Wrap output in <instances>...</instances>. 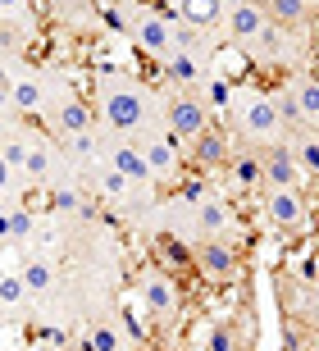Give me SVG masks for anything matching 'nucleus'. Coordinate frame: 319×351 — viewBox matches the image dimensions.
<instances>
[{"label": "nucleus", "mask_w": 319, "mask_h": 351, "mask_svg": "<svg viewBox=\"0 0 319 351\" xmlns=\"http://www.w3.org/2000/svg\"><path fill=\"white\" fill-rule=\"evenodd\" d=\"M96 105H101V119L119 137H141V132L165 128V105L155 101V91L146 82L128 78L119 69H101L96 73Z\"/></svg>", "instance_id": "1"}, {"label": "nucleus", "mask_w": 319, "mask_h": 351, "mask_svg": "<svg viewBox=\"0 0 319 351\" xmlns=\"http://www.w3.org/2000/svg\"><path fill=\"white\" fill-rule=\"evenodd\" d=\"M233 128L242 132V142H251V146H279V142H287V128H283L274 101L260 96V91H242V96H233Z\"/></svg>", "instance_id": "2"}, {"label": "nucleus", "mask_w": 319, "mask_h": 351, "mask_svg": "<svg viewBox=\"0 0 319 351\" xmlns=\"http://www.w3.org/2000/svg\"><path fill=\"white\" fill-rule=\"evenodd\" d=\"M137 151H141V160H146V169H151V182H169V187H174V182L182 178V169H187V151H182V142L169 128L141 132Z\"/></svg>", "instance_id": "3"}, {"label": "nucleus", "mask_w": 319, "mask_h": 351, "mask_svg": "<svg viewBox=\"0 0 319 351\" xmlns=\"http://www.w3.org/2000/svg\"><path fill=\"white\" fill-rule=\"evenodd\" d=\"M174 19L178 14L169 10H132V23H128V37L141 55H151L155 64H165L174 55Z\"/></svg>", "instance_id": "4"}, {"label": "nucleus", "mask_w": 319, "mask_h": 351, "mask_svg": "<svg viewBox=\"0 0 319 351\" xmlns=\"http://www.w3.org/2000/svg\"><path fill=\"white\" fill-rule=\"evenodd\" d=\"M46 128L60 132V137H73V132H91L96 128V110H91L87 101H78L69 87H55V82H46Z\"/></svg>", "instance_id": "5"}, {"label": "nucleus", "mask_w": 319, "mask_h": 351, "mask_svg": "<svg viewBox=\"0 0 319 351\" xmlns=\"http://www.w3.org/2000/svg\"><path fill=\"white\" fill-rule=\"evenodd\" d=\"M137 297H141V306L151 311V319H160V324H174L178 311H182V287H178V278L165 274V269H146L137 278Z\"/></svg>", "instance_id": "6"}, {"label": "nucleus", "mask_w": 319, "mask_h": 351, "mask_svg": "<svg viewBox=\"0 0 319 351\" xmlns=\"http://www.w3.org/2000/svg\"><path fill=\"white\" fill-rule=\"evenodd\" d=\"M260 215L279 233H301L310 223V206H306V196H301V187H269L265 201H260Z\"/></svg>", "instance_id": "7"}, {"label": "nucleus", "mask_w": 319, "mask_h": 351, "mask_svg": "<svg viewBox=\"0 0 319 351\" xmlns=\"http://www.w3.org/2000/svg\"><path fill=\"white\" fill-rule=\"evenodd\" d=\"M165 128L178 137V142H191L196 132L210 128V105L201 101V91H174L165 101Z\"/></svg>", "instance_id": "8"}, {"label": "nucleus", "mask_w": 319, "mask_h": 351, "mask_svg": "<svg viewBox=\"0 0 319 351\" xmlns=\"http://www.w3.org/2000/svg\"><path fill=\"white\" fill-rule=\"evenodd\" d=\"M219 27H224L228 46L246 51V46L255 41V32L265 27V5H260V0H224V19H219Z\"/></svg>", "instance_id": "9"}, {"label": "nucleus", "mask_w": 319, "mask_h": 351, "mask_svg": "<svg viewBox=\"0 0 319 351\" xmlns=\"http://www.w3.org/2000/svg\"><path fill=\"white\" fill-rule=\"evenodd\" d=\"M191 265H196L205 278H233L237 265H242V256H237V247H233L228 237H201V242L191 247Z\"/></svg>", "instance_id": "10"}, {"label": "nucleus", "mask_w": 319, "mask_h": 351, "mask_svg": "<svg viewBox=\"0 0 319 351\" xmlns=\"http://www.w3.org/2000/svg\"><path fill=\"white\" fill-rule=\"evenodd\" d=\"M246 55H251V60H260V64H279V69L296 64L292 27H279V23H269V19H265V27L255 32V41L246 46Z\"/></svg>", "instance_id": "11"}, {"label": "nucleus", "mask_w": 319, "mask_h": 351, "mask_svg": "<svg viewBox=\"0 0 319 351\" xmlns=\"http://www.w3.org/2000/svg\"><path fill=\"white\" fill-rule=\"evenodd\" d=\"M228 156H233V137L224 128H215V123H210L205 132H196V137L187 142V165H196L201 173L224 169V165H228Z\"/></svg>", "instance_id": "12"}, {"label": "nucleus", "mask_w": 319, "mask_h": 351, "mask_svg": "<svg viewBox=\"0 0 319 351\" xmlns=\"http://www.w3.org/2000/svg\"><path fill=\"white\" fill-rule=\"evenodd\" d=\"M105 165L115 173H123L128 182H141V187H155L151 182V169H146V160H141L137 142H123V137H105Z\"/></svg>", "instance_id": "13"}, {"label": "nucleus", "mask_w": 319, "mask_h": 351, "mask_svg": "<svg viewBox=\"0 0 319 351\" xmlns=\"http://www.w3.org/2000/svg\"><path fill=\"white\" fill-rule=\"evenodd\" d=\"M224 169L233 173V182L242 187V192H255V187H265V151L251 142H233V156Z\"/></svg>", "instance_id": "14"}, {"label": "nucleus", "mask_w": 319, "mask_h": 351, "mask_svg": "<svg viewBox=\"0 0 319 351\" xmlns=\"http://www.w3.org/2000/svg\"><path fill=\"white\" fill-rule=\"evenodd\" d=\"M165 78L174 82L178 91H201V82L210 78V55L196 51H174L165 60Z\"/></svg>", "instance_id": "15"}, {"label": "nucleus", "mask_w": 319, "mask_h": 351, "mask_svg": "<svg viewBox=\"0 0 319 351\" xmlns=\"http://www.w3.org/2000/svg\"><path fill=\"white\" fill-rule=\"evenodd\" d=\"M283 91H287V101H292L301 128H319V78L315 73H296Z\"/></svg>", "instance_id": "16"}, {"label": "nucleus", "mask_w": 319, "mask_h": 351, "mask_svg": "<svg viewBox=\"0 0 319 351\" xmlns=\"http://www.w3.org/2000/svg\"><path fill=\"white\" fill-rule=\"evenodd\" d=\"M10 110L19 114H41L46 110V78L37 73H10Z\"/></svg>", "instance_id": "17"}, {"label": "nucleus", "mask_w": 319, "mask_h": 351, "mask_svg": "<svg viewBox=\"0 0 319 351\" xmlns=\"http://www.w3.org/2000/svg\"><path fill=\"white\" fill-rule=\"evenodd\" d=\"M23 178L51 187L60 182V169H55V146L41 137V132H27V165H23Z\"/></svg>", "instance_id": "18"}, {"label": "nucleus", "mask_w": 319, "mask_h": 351, "mask_svg": "<svg viewBox=\"0 0 319 351\" xmlns=\"http://www.w3.org/2000/svg\"><path fill=\"white\" fill-rule=\"evenodd\" d=\"M260 151H265V187H301V178H306V173L296 169V160H292V151H287V142L260 146Z\"/></svg>", "instance_id": "19"}, {"label": "nucleus", "mask_w": 319, "mask_h": 351, "mask_svg": "<svg viewBox=\"0 0 319 351\" xmlns=\"http://www.w3.org/2000/svg\"><path fill=\"white\" fill-rule=\"evenodd\" d=\"M64 156L73 160V165H82L87 173H96L105 165V132H73V137H64Z\"/></svg>", "instance_id": "20"}, {"label": "nucleus", "mask_w": 319, "mask_h": 351, "mask_svg": "<svg viewBox=\"0 0 319 351\" xmlns=\"http://www.w3.org/2000/svg\"><path fill=\"white\" fill-rule=\"evenodd\" d=\"M196 233L201 237H228L233 233V206L224 196H205L201 206H196Z\"/></svg>", "instance_id": "21"}, {"label": "nucleus", "mask_w": 319, "mask_h": 351, "mask_svg": "<svg viewBox=\"0 0 319 351\" xmlns=\"http://www.w3.org/2000/svg\"><path fill=\"white\" fill-rule=\"evenodd\" d=\"M19 278H23L27 297H46V292L60 283V274H55V261H51V256H27V261L19 265Z\"/></svg>", "instance_id": "22"}, {"label": "nucleus", "mask_w": 319, "mask_h": 351, "mask_svg": "<svg viewBox=\"0 0 319 351\" xmlns=\"http://www.w3.org/2000/svg\"><path fill=\"white\" fill-rule=\"evenodd\" d=\"M174 14H178L182 23H191L196 32H210V27H219V19H224V0H178Z\"/></svg>", "instance_id": "23"}, {"label": "nucleus", "mask_w": 319, "mask_h": 351, "mask_svg": "<svg viewBox=\"0 0 319 351\" xmlns=\"http://www.w3.org/2000/svg\"><path fill=\"white\" fill-rule=\"evenodd\" d=\"M287 151H292L296 169L306 173V178H319V132H310V128L292 132L287 137Z\"/></svg>", "instance_id": "24"}, {"label": "nucleus", "mask_w": 319, "mask_h": 351, "mask_svg": "<svg viewBox=\"0 0 319 351\" xmlns=\"http://www.w3.org/2000/svg\"><path fill=\"white\" fill-rule=\"evenodd\" d=\"M265 19L279 27H306L310 23V0H260Z\"/></svg>", "instance_id": "25"}, {"label": "nucleus", "mask_w": 319, "mask_h": 351, "mask_svg": "<svg viewBox=\"0 0 319 351\" xmlns=\"http://www.w3.org/2000/svg\"><path fill=\"white\" fill-rule=\"evenodd\" d=\"M51 215H60V219H91L87 201H82V192H78L73 182H51Z\"/></svg>", "instance_id": "26"}, {"label": "nucleus", "mask_w": 319, "mask_h": 351, "mask_svg": "<svg viewBox=\"0 0 319 351\" xmlns=\"http://www.w3.org/2000/svg\"><path fill=\"white\" fill-rule=\"evenodd\" d=\"M0 160H5V165L23 178V165H27V128L0 123Z\"/></svg>", "instance_id": "27"}, {"label": "nucleus", "mask_w": 319, "mask_h": 351, "mask_svg": "<svg viewBox=\"0 0 319 351\" xmlns=\"http://www.w3.org/2000/svg\"><path fill=\"white\" fill-rule=\"evenodd\" d=\"M32 233H37V215H32L27 206L5 210V242H14V247H23V251H27Z\"/></svg>", "instance_id": "28"}, {"label": "nucleus", "mask_w": 319, "mask_h": 351, "mask_svg": "<svg viewBox=\"0 0 319 351\" xmlns=\"http://www.w3.org/2000/svg\"><path fill=\"white\" fill-rule=\"evenodd\" d=\"M155 261H160V269H165V274L178 278V269H187V265H191V251L182 247L178 237H160V242H155Z\"/></svg>", "instance_id": "29"}, {"label": "nucleus", "mask_w": 319, "mask_h": 351, "mask_svg": "<svg viewBox=\"0 0 319 351\" xmlns=\"http://www.w3.org/2000/svg\"><path fill=\"white\" fill-rule=\"evenodd\" d=\"M60 247H64V233H60V223H51V219H37V233H32V242H27V251H32V256H55Z\"/></svg>", "instance_id": "30"}, {"label": "nucleus", "mask_w": 319, "mask_h": 351, "mask_svg": "<svg viewBox=\"0 0 319 351\" xmlns=\"http://www.w3.org/2000/svg\"><path fill=\"white\" fill-rule=\"evenodd\" d=\"M82 347H87V351H123V338H119L115 324H87Z\"/></svg>", "instance_id": "31"}, {"label": "nucleus", "mask_w": 319, "mask_h": 351, "mask_svg": "<svg viewBox=\"0 0 319 351\" xmlns=\"http://www.w3.org/2000/svg\"><path fill=\"white\" fill-rule=\"evenodd\" d=\"M23 301H27V287L19 274H0V306L5 311H23Z\"/></svg>", "instance_id": "32"}, {"label": "nucleus", "mask_w": 319, "mask_h": 351, "mask_svg": "<svg viewBox=\"0 0 319 351\" xmlns=\"http://www.w3.org/2000/svg\"><path fill=\"white\" fill-rule=\"evenodd\" d=\"M0 19H10V23H19L23 27V37H32V5L27 0H0Z\"/></svg>", "instance_id": "33"}, {"label": "nucleus", "mask_w": 319, "mask_h": 351, "mask_svg": "<svg viewBox=\"0 0 319 351\" xmlns=\"http://www.w3.org/2000/svg\"><path fill=\"white\" fill-rule=\"evenodd\" d=\"M201 101L210 105V110H228V105H233V87L224 78H205L201 82Z\"/></svg>", "instance_id": "34"}, {"label": "nucleus", "mask_w": 319, "mask_h": 351, "mask_svg": "<svg viewBox=\"0 0 319 351\" xmlns=\"http://www.w3.org/2000/svg\"><path fill=\"white\" fill-rule=\"evenodd\" d=\"M178 196H182V206L196 210L205 196H210V182H205V178H187V173H182V178H178Z\"/></svg>", "instance_id": "35"}, {"label": "nucleus", "mask_w": 319, "mask_h": 351, "mask_svg": "<svg viewBox=\"0 0 319 351\" xmlns=\"http://www.w3.org/2000/svg\"><path fill=\"white\" fill-rule=\"evenodd\" d=\"M205 351H237V342H233V328H228V324H215V328H210V342H205Z\"/></svg>", "instance_id": "36"}, {"label": "nucleus", "mask_w": 319, "mask_h": 351, "mask_svg": "<svg viewBox=\"0 0 319 351\" xmlns=\"http://www.w3.org/2000/svg\"><path fill=\"white\" fill-rule=\"evenodd\" d=\"M41 342H46V347H69V328H64V324H46V328H41Z\"/></svg>", "instance_id": "37"}, {"label": "nucleus", "mask_w": 319, "mask_h": 351, "mask_svg": "<svg viewBox=\"0 0 319 351\" xmlns=\"http://www.w3.org/2000/svg\"><path fill=\"white\" fill-rule=\"evenodd\" d=\"M123 333H128L132 342H146V324H141L132 311H123Z\"/></svg>", "instance_id": "38"}, {"label": "nucleus", "mask_w": 319, "mask_h": 351, "mask_svg": "<svg viewBox=\"0 0 319 351\" xmlns=\"http://www.w3.org/2000/svg\"><path fill=\"white\" fill-rule=\"evenodd\" d=\"M14 182H19V173H14L10 165L0 160V196H10V192H14Z\"/></svg>", "instance_id": "39"}, {"label": "nucleus", "mask_w": 319, "mask_h": 351, "mask_svg": "<svg viewBox=\"0 0 319 351\" xmlns=\"http://www.w3.org/2000/svg\"><path fill=\"white\" fill-rule=\"evenodd\" d=\"M310 351H319V347H310Z\"/></svg>", "instance_id": "40"}, {"label": "nucleus", "mask_w": 319, "mask_h": 351, "mask_svg": "<svg viewBox=\"0 0 319 351\" xmlns=\"http://www.w3.org/2000/svg\"><path fill=\"white\" fill-rule=\"evenodd\" d=\"M174 5H178V0H174Z\"/></svg>", "instance_id": "41"}]
</instances>
